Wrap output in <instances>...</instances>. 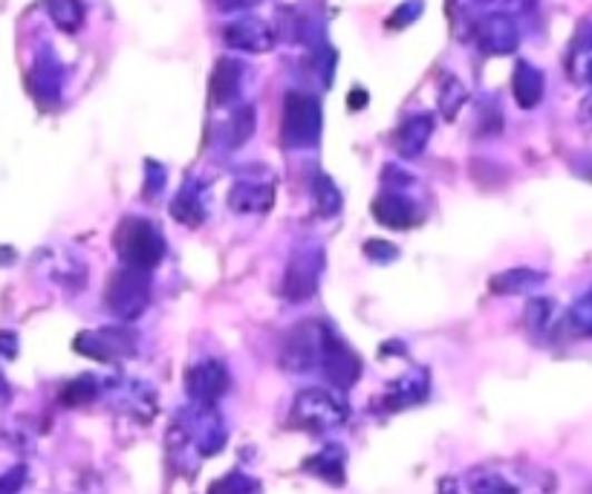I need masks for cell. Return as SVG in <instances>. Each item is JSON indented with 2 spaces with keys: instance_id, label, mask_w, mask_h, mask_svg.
Segmentation results:
<instances>
[{
  "instance_id": "ffe728a7",
  "label": "cell",
  "mask_w": 592,
  "mask_h": 494,
  "mask_svg": "<svg viewBox=\"0 0 592 494\" xmlns=\"http://www.w3.org/2000/svg\"><path fill=\"white\" fill-rule=\"evenodd\" d=\"M313 194H315V206H318V215L324 217L338 215V208H342V191H338L336 182H333L327 174H315Z\"/></svg>"
},
{
  "instance_id": "6da1fadb",
  "label": "cell",
  "mask_w": 592,
  "mask_h": 494,
  "mask_svg": "<svg viewBox=\"0 0 592 494\" xmlns=\"http://www.w3.org/2000/svg\"><path fill=\"white\" fill-rule=\"evenodd\" d=\"M150 304V273L125 266L108 278L105 287V307L121 322H134Z\"/></svg>"
},
{
  "instance_id": "7a4b0ae2",
  "label": "cell",
  "mask_w": 592,
  "mask_h": 494,
  "mask_svg": "<svg viewBox=\"0 0 592 494\" xmlns=\"http://www.w3.org/2000/svg\"><path fill=\"white\" fill-rule=\"evenodd\" d=\"M293 423L307 431L338 428L347 423V405L324 387H307L293 399Z\"/></svg>"
},
{
  "instance_id": "83f0119b",
  "label": "cell",
  "mask_w": 592,
  "mask_h": 494,
  "mask_svg": "<svg viewBox=\"0 0 592 494\" xmlns=\"http://www.w3.org/2000/svg\"><path fill=\"white\" fill-rule=\"evenodd\" d=\"M364 255L371 260H376V264H387V260L399 258V249L393 244H387V240H376V237H373V240L364 244Z\"/></svg>"
},
{
  "instance_id": "9a60e30c",
  "label": "cell",
  "mask_w": 592,
  "mask_h": 494,
  "mask_svg": "<svg viewBox=\"0 0 592 494\" xmlns=\"http://www.w3.org/2000/svg\"><path fill=\"white\" fill-rule=\"evenodd\" d=\"M431 134H434V116H414V119H407L399 128V137H396L402 157H420L425 151V145H428Z\"/></svg>"
},
{
  "instance_id": "f1b7e54d",
  "label": "cell",
  "mask_w": 592,
  "mask_h": 494,
  "mask_svg": "<svg viewBox=\"0 0 592 494\" xmlns=\"http://www.w3.org/2000/svg\"><path fill=\"white\" fill-rule=\"evenodd\" d=\"M550 313H552V302H543V298H537V302L529 304L526 309V322L532 329H541L550 324Z\"/></svg>"
},
{
  "instance_id": "7402d4cb",
  "label": "cell",
  "mask_w": 592,
  "mask_h": 494,
  "mask_svg": "<svg viewBox=\"0 0 592 494\" xmlns=\"http://www.w3.org/2000/svg\"><path fill=\"white\" fill-rule=\"evenodd\" d=\"M570 76L579 85H590L592 87V36L581 38L575 43V50L570 56Z\"/></svg>"
},
{
  "instance_id": "3957f363",
  "label": "cell",
  "mask_w": 592,
  "mask_h": 494,
  "mask_svg": "<svg viewBox=\"0 0 592 494\" xmlns=\"http://www.w3.org/2000/svg\"><path fill=\"white\" fill-rule=\"evenodd\" d=\"M322 137V101L309 93H286L284 142L289 148H309Z\"/></svg>"
},
{
  "instance_id": "8fae6325",
  "label": "cell",
  "mask_w": 592,
  "mask_h": 494,
  "mask_svg": "<svg viewBox=\"0 0 592 494\" xmlns=\"http://www.w3.org/2000/svg\"><path fill=\"white\" fill-rule=\"evenodd\" d=\"M318 275H322L318 264L313 258H307V255H298L289 264V269H286L284 295L289 302H307V298L315 295V289H318Z\"/></svg>"
},
{
  "instance_id": "52a82bcc",
  "label": "cell",
  "mask_w": 592,
  "mask_h": 494,
  "mask_svg": "<svg viewBox=\"0 0 592 494\" xmlns=\"http://www.w3.org/2000/svg\"><path fill=\"white\" fill-rule=\"evenodd\" d=\"M134 333L128 329H93V333H81L76 338V350L81 356H90L96 362H116L121 356H130L136 347Z\"/></svg>"
},
{
  "instance_id": "5b68a950",
  "label": "cell",
  "mask_w": 592,
  "mask_h": 494,
  "mask_svg": "<svg viewBox=\"0 0 592 494\" xmlns=\"http://www.w3.org/2000/svg\"><path fill=\"white\" fill-rule=\"evenodd\" d=\"M324 333H327V327L315 322L298 324L295 329H289L284 338V347H280V367L289 373L313 370L318 365V358H322Z\"/></svg>"
},
{
  "instance_id": "9c48e42d",
  "label": "cell",
  "mask_w": 592,
  "mask_h": 494,
  "mask_svg": "<svg viewBox=\"0 0 592 494\" xmlns=\"http://www.w3.org/2000/svg\"><path fill=\"white\" fill-rule=\"evenodd\" d=\"M474 38H477V47L489 56H509V52L517 50V27L509 14H485L483 21L474 29Z\"/></svg>"
},
{
  "instance_id": "7c38bea8",
  "label": "cell",
  "mask_w": 592,
  "mask_h": 494,
  "mask_svg": "<svg viewBox=\"0 0 592 494\" xmlns=\"http://www.w3.org/2000/svg\"><path fill=\"white\" fill-rule=\"evenodd\" d=\"M373 217H376L382 226H387V229H411L416 220V211L402 194L387 191L382 194V197H376V202H373Z\"/></svg>"
},
{
  "instance_id": "ac0fdd59",
  "label": "cell",
  "mask_w": 592,
  "mask_h": 494,
  "mask_svg": "<svg viewBox=\"0 0 592 494\" xmlns=\"http://www.w3.org/2000/svg\"><path fill=\"white\" fill-rule=\"evenodd\" d=\"M543 280V275L532 273V269H506L503 275H494L492 278V293L497 295H517V293H529V289H535L537 284Z\"/></svg>"
},
{
  "instance_id": "d6986e66",
  "label": "cell",
  "mask_w": 592,
  "mask_h": 494,
  "mask_svg": "<svg viewBox=\"0 0 592 494\" xmlns=\"http://www.w3.org/2000/svg\"><path fill=\"white\" fill-rule=\"evenodd\" d=\"M50 18L65 32H79L85 23V3L81 0H47Z\"/></svg>"
},
{
  "instance_id": "e0dca14e",
  "label": "cell",
  "mask_w": 592,
  "mask_h": 494,
  "mask_svg": "<svg viewBox=\"0 0 592 494\" xmlns=\"http://www.w3.org/2000/svg\"><path fill=\"white\" fill-rule=\"evenodd\" d=\"M428 396V379H425V373L420 376V382H414V376L407 373L402 382H393V387L385 394V408L382 411H405L416 402H422Z\"/></svg>"
},
{
  "instance_id": "cb8c5ba5",
  "label": "cell",
  "mask_w": 592,
  "mask_h": 494,
  "mask_svg": "<svg viewBox=\"0 0 592 494\" xmlns=\"http://www.w3.org/2000/svg\"><path fill=\"white\" fill-rule=\"evenodd\" d=\"M255 134V108H240L235 110L229 125V145L231 148H240L246 139Z\"/></svg>"
},
{
  "instance_id": "ba28073f",
  "label": "cell",
  "mask_w": 592,
  "mask_h": 494,
  "mask_svg": "<svg viewBox=\"0 0 592 494\" xmlns=\"http://www.w3.org/2000/svg\"><path fill=\"white\" fill-rule=\"evenodd\" d=\"M186 391L194 402L215 405V402L229 391V370H226L217 358L197 362V365L186 373Z\"/></svg>"
},
{
  "instance_id": "4316f807",
  "label": "cell",
  "mask_w": 592,
  "mask_h": 494,
  "mask_svg": "<svg viewBox=\"0 0 592 494\" xmlns=\"http://www.w3.org/2000/svg\"><path fill=\"white\" fill-rule=\"evenodd\" d=\"M93 396H96L93 379H79L67 387L65 394H61V399H65L67 405H85V402H90Z\"/></svg>"
},
{
  "instance_id": "30bf717a",
  "label": "cell",
  "mask_w": 592,
  "mask_h": 494,
  "mask_svg": "<svg viewBox=\"0 0 592 494\" xmlns=\"http://www.w3.org/2000/svg\"><path fill=\"white\" fill-rule=\"evenodd\" d=\"M223 38L229 47L243 52H269L275 47V32L257 18H240L223 29Z\"/></svg>"
},
{
  "instance_id": "44dd1931",
  "label": "cell",
  "mask_w": 592,
  "mask_h": 494,
  "mask_svg": "<svg viewBox=\"0 0 592 494\" xmlns=\"http://www.w3.org/2000/svg\"><path fill=\"white\" fill-rule=\"evenodd\" d=\"M468 101V90L460 79L454 76H445L443 87H440V110H443L445 119H457V113L463 110V105Z\"/></svg>"
},
{
  "instance_id": "603a6c76",
  "label": "cell",
  "mask_w": 592,
  "mask_h": 494,
  "mask_svg": "<svg viewBox=\"0 0 592 494\" xmlns=\"http://www.w3.org/2000/svg\"><path fill=\"white\" fill-rule=\"evenodd\" d=\"M307 468H315V472L322 474V477H327V481L342 483L344 481V452L342 448H327L324 454L309 460Z\"/></svg>"
},
{
  "instance_id": "4fadbf2b",
  "label": "cell",
  "mask_w": 592,
  "mask_h": 494,
  "mask_svg": "<svg viewBox=\"0 0 592 494\" xmlns=\"http://www.w3.org/2000/svg\"><path fill=\"white\" fill-rule=\"evenodd\" d=\"M275 202V188L264 182H237L229 194V206L237 215H257Z\"/></svg>"
},
{
  "instance_id": "484cf974",
  "label": "cell",
  "mask_w": 592,
  "mask_h": 494,
  "mask_svg": "<svg viewBox=\"0 0 592 494\" xmlns=\"http://www.w3.org/2000/svg\"><path fill=\"white\" fill-rule=\"evenodd\" d=\"M171 215L186 223V226H200L203 217H206L203 215V208L197 206L191 197H177V202L171 206Z\"/></svg>"
},
{
  "instance_id": "d4e9b609",
  "label": "cell",
  "mask_w": 592,
  "mask_h": 494,
  "mask_svg": "<svg viewBox=\"0 0 592 494\" xmlns=\"http://www.w3.org/2000/svg\"><path fill=\"white\" fill-rule=\"evenodd\" d=\"M570 322L581 336H592V293H586L584 298L570 309Z\"/></svg>"
},
{
  "instance_id": "f546056e",
  "label": "cell",
  "mask_w": 592,
  "mask_h": 494,
  "mask_svg": "<svg viewBox=\"0 0 592 494\" xmlns=\"http://www.w3.org/2000/svg\"><path fill=\"white\" fill-rule=\"evenodd\" d=\"M260 0H217V7L223 9V12H243V9H251L257 7Z\"/></svg>"
},
{
  "instance_id": "5bb4252c",
  "label": "cell",
  "mask_w": 592,
  "mask_h": 494,
  "mask_svg": "<svg viewBox=\"0 0 592 494\" xmlns=\"http://www.w3.org/2000/svg\"><path fill=\"white\" fill-rule=\"evenodd\" d=\"M512 93L523 110L535 108L537 101L543 99V72L535 70L532 65H526V61H521V65L514 67Z\"/></svg>"
},
{
  "instance_id": "4dcf8cb0",
  "label": "cell",
  "mask_w": 592,
  "mask_h": 494,
  "mask_svg": "<svg viewBox=\"0 0 592 494\" xmlns=\"http://www.w3.org/2000/svg\"><path fill=\"white\" fill-rule=\"evenodd\" d=\"M347 105H351V110H362L364 105H367V93H364V90H353L351 99H347Z\"/></svg>"
},
{
  "instance_id": "8992f818",
  "label": "cell",
  "mask_w": 592,
  "mask_h": 494,
  "mask_svg": "<svg viewBox=\"0 0 592 494\" xmlns=\"http://www.w3.org/2000/svg\"><path fill=\"white\" fill-rule=\"evenodd\" d=\"M318 365H322L324 376L338 387L356 385L358 376H362V358H358L342 338L333 336L329 329L324 333V347Z\"/></svg>"
},
{
  "instance_id": "277c9868",
  "label": "cell",
  "mask_w": 592,
  "mask_h": 494,
  "mask_svg": "<svg viewBox=\"0 0 592 494\" xmlns=\"http://www.w3.org/2000/svg\"><path fill=\"white\" fill-rule=\"evenodd\" d=\"M119 255L121 260H125V266L150 273V269L162 260L165 240L148 220H139V217H136V220L125 223V229H121Z\"/></svg>"
},
{
  "instance_id": "2e32d148",
  "label": "cell",
  "mask_w": 592,
  "mask_h": 494,
  "mask_svg": "<svg viewBox=\"0 0 592 494\" xmlns=\"http://www.w3.org/2000/svg\"><path fill=\"white\" fill-rule=\"evenodd\" d=\"M240 79H243V67L237 65L235 58H220L211 72V101L215 105H229L231 99L240 90Z\"/></svg>"
}]
</instances>
